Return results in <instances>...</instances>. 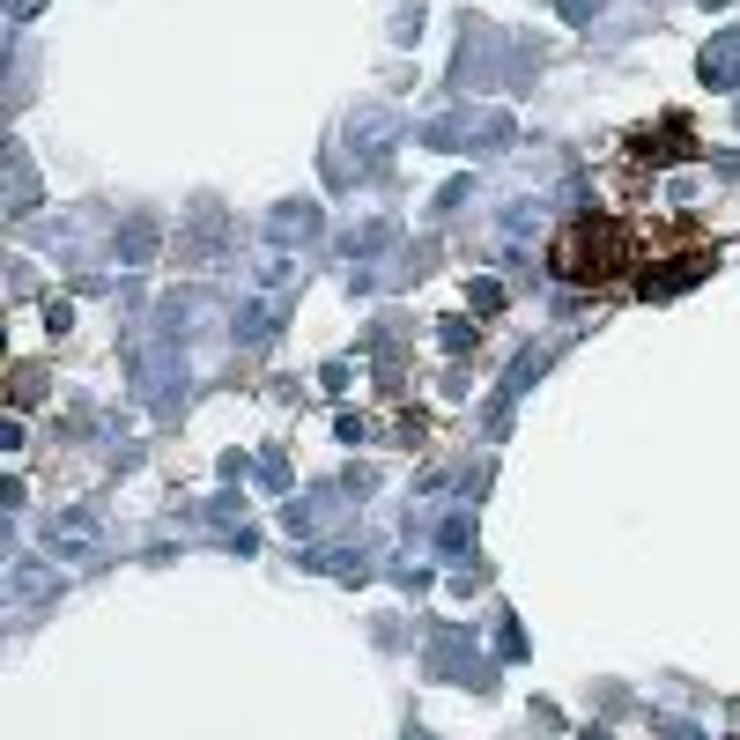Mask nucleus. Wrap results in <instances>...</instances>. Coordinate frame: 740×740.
Returning a JSON list of instances; mask_svg holds the SVG:
<instances>
[{
    "instance_id": "1",
    "label": "nucleus",
    "mask_w": 740,
    "mask_h": 740,
    "mask_svg": "<svg viewBox=\"0 0 740 740\" xmlns=\"http://www.w3.org/2000/svg\"><path fill=\"white\" fill-rule=\"evenodd\" d=\"M556 282H578V289H600V282H622L630 267V230L607 215H578L556 230V252H548Z\"/></svg>"
},
{
    "instance_id": "2",
    "label": "nucleus",
    "mask_w": 740,
    "mask_h": 740,
    "mask_svg": "<svg viewBox=\"0 0 740 740\" xmlns=\"http://www.w3.org/2000/svg\"><path fill=\"white\" fill-rule=\"evenodd\" d=\"M422 141L430 148H467V156H496V148L511 141V112H437V119L422 126Z\"/></svg>"
},
{
    "instance_id": "3",
    "label": "nucleus",
    "mask_w": 740,
    "mask_h": 740,
    "mask_svg": "<svg viewBox=\"0 0 740 740\" xmlns=\"http://www.w3.org/2000/svg\"><path fill=\"white\" fill-rule=\"evenodd\" d=\"M430 674H437V681H459V674H467L474 689H489V666L474 659V644L459 637V630H437V637H430Z\"/></svg>"
},
{
    "instance_id": "4",
    "label": "nucleus",
    "mask_w": 740,
    "mask_h": 740,
    "mask_svg": "<svg viewBox=\"0 0 740 740\" xmlns=\"http://www.w3.org/2000/svg\"><path fill=\"white\" fill-rule=\"evenodd\" d=\"M630 156L637 163H681V156H696V134L681 119H659L652 134H630Z\"/></svg>"
},
{
    "instance_id": "5",
    "label": "nucleus",
    "mask_w": 740,
    "mask_h": 740,
    "mask_svg": "<svg viewBox=\"0 0 740 740\" xmlns=\"http://www.w3.org/2000/svg\"><path fill=\"white\" fill-rule=\"evenodd\" d=\"M267 230H274V237H282V245H311V237H319V230H326V215H319V208H311V200H282V208H274V215H267Z\"/></svg>"
},
{
    "instance_id": "6",
    "label": "nucleus",
    "mask_w": 740,
    "mask_h": 740,
    "mask_svg": "<svg viewBox=\"0 0 740 740\" xmlns=\"http://www.w3.org/2000/svg\"><path fill=\"white\" fill-rule=\"evenodd\" d=\"M696 274H711V245H689L674 267H652L644 274V296H674L681 282H696Z\"/></svg>"
},
{
    "instance_id": "7",
    "label": "nucleus",
    "mask_w": 740,
    "mask_h": 740,
    "mask_svg": "<svg viewBox=\"0 0 740 740\" xmlns=\"http://www.w3.org/2000/svg\"><path fill=\"white\" fill-rule=\"evenodd\" d=\"M696 74H704L711 89H733V82H740V30H733V38H711L704 60H696Z\"/></svg>"
},
{
    "instance_id": "8",
    "label": "nucleus",
    "mask_w": 740,
    "mask_h": 740,
    "mask_svg": "<svg viewBox=\"0 0 740 740\" xmlns=\"http://www.w3.org/2000/svg\"><path fill=\"white\" fill-rule=\"evenodd\" d=\"M437 556H444V563H459V556H474V518H467V511H452V518L437 526Z\"/></svg>"
},
{
    "instance_id": "9",
    "label": "nucleus",
    "mask_w": 740,
    "mask_h": 740,
    "mask_svg": "<svg viewBox=\"0 0 740 740\" xmlns=\"http://www.w3.org/2000/svg\"><path fill=\"white\" fill-rule=\"evenodd\" d=\"M393 237H400L393 222H363V230H348V237H341V252H356V260H370V252H385V245H393Z\"/></svg>"
},
{
    "instance_id": "10",
    "label": "nucleus",
    "mask_w": 740,
    "mask_h": 740,
    "mask_svg": "<svg viewBox=\"0 0 740 740\" xmlns=\"http://www.w3.org/2000/svg\"><path fill=\"white\" fill-rule=\"evenodd\" d=\"M52 548H60V556H82V548H89V518L82 511H67V518H52V533H45Z\"/></svg>"
},
{
    "instance_id": "11",
    "label": "nucleus",
    "mask_w": 740,
    "mask_h": 740,
    "mask_svg": "<svg viewBox=\"0 0 740 740\" xmlns=\"http://www.w3.org/2000/svg\"><path fill=\"white\" fill-rule=\"evenodd\" d=\"M304 563H311V570H341V578H363V556H356V548H341V541L311 548V556H304Z\"/></svg>"
},
{
    "instance_id": "12",
    "label": "nucleus",
    "mask_w": 740,
    "mask_h": 740,
    "mask_svg": "<svg viewBox=\"0 0 740 740\" xmlns=\"http://www.w3.org/2000/svg\"><path fill=\"white\" fill-rule=\"evenodd\" d=\"M8 186H15V193H8V208L23 215L30 200H38V193H30V156H23V148H8Z\"/></svg>"
},
{
    "instance_id": "13",
    "label": "nucleus",
    "mask_w": 740,
    "mask_h": 740,
    "mask_svg": "<svg viewBox=\"0 0 740 740\" xmlns=\"http://www.w3.org/2000/svg\"><path fill=\"white\" fill-rule=\"evenodd\" d=\"M274 334V304H237V341H267Z\"/></svg>"
},
{
    "instance_id": "14",
    "label": "nucleus",
    "mask_w": 740,
    "mask_h": 740,
    "mask_svg": "<svg viewBox=\"0 0 740 740\" xmlns=\"http://www.w3.org/2000/svg\"><path fill=\"white\" fill-rule=\"evenodd\" d=\"M148 245H156V222H126V237H119V260L126 267H141Z\"/></svg>"
},
{
    "instance_id": "15",
    "label": "nucleus",
    "mask_w": 740,
    "mask_h": 740,
    "mask_svg": "<svg viewBox=\"0 0 740 740\" xmlns=\"http://www.w3.org/2000/svg\"><path fill=\"white\" fill-rule=\"evenodd\" d=\"M496 652H504V659H526V630H518L511 615L496 622Z\"/></svg>"
},
{
    "instance_id": "16",
    "label": "nucleus",
    "mask_w": 740,
    "mask_h": 740,
    "mask_svg": "<svg viewBox=\"0 0 740 740\" xmlns=\"http://www.w3.org/2000/svg\"><path fill=\"white\" fill-rule=\"evenodd\" d=\"M467 304H474V311H504V282H474Z\"/></svg>"
},
{
    "instance_id": "17",
    "label": "nucleus",
    "mask_w": 740,
    "mask_h": 740,
    "mask_svg": "<svg viewBox=\"0 0 740 740\" xmlns=\"http://www.w3.org/2000/svg\"><path fill=\"white\" fill-rule=\"evenodd\" d=\"M437 334H444V348H452V356H467V348H474V326L467 319H444Z\"/></svg>"
},
{
    "instance_id": "18",
    "label": "nucleus",
    "mask_w": 740,
    "mask_h": 740,
    "mask_svg": "<svg viewBox=\"0 0 740 740\" xmlns=\"http://www.w3.org/2000/svg\"><path fill=\"white\" fill-rule=\"evenodd\" d=\"M393 38H400V45H415V38H422V8H400V15H393Z\"/></svg>"
},
{
    "instance_id": "19",
    "label": "nucleus",
    "mask_w": 740,
    "mask_h": 740,
    "mask_svg": "<svg viewBox=\"0 0 740 740\" xmlns=\"http://www.w3.org/2000/svg\"><path fill=\"white\" fill-rule=\"evenodd\" d=\"M467 193H474L467 178H452V186H437V215H452V208H459V200H467Z\"/></svg>"
},
{
    "instance_id": "20",
    "label": "nucleus",
    "mask_w": 740,
    "mask_h": 740,
    "mask_svg": "<svg viewBox=\"0 0 740 740\" xmlns=\"http://www.w3.org/2000/svg\"><path fill=\"white\" fill-rule=\"evenodd\" d=\"M556 8H563L570 23H592V0H556Z\"/></svg>"
},
{
    "instance_id": "21",
    "label": "nucleus",
    "mask_w": 740,
    "mask_h": 740,
    "mask_svg": "<svg viewBox=\"0 0 740 740\" xmlns=\"http://www.w3.org/2000/svg\"><path fill=\"white\" fill-rule=\"evenodd\" d=\"M38 8H45V0H8V15H15V23H30Z\"/></svg>"
},
{
    "instance_id": "22",
    "label": "nucleus",
    "mask_w": 740,
    "mask_h": 740,
    "mask_svg": "<svg viewBox=\"0 0 740 740\" xmlns=\"http://www.w3.org/2000/svg\"><path fill=\"white\" fill-rule=\"evenodd\" d=\"M666 740H704V733H689V726H666Z\"/></svg>"
},
{
    "instance_id": "23",
    "label": "nucleus",
    "mask_w": 740,
    "mask_h": 740,
    "mask_svg": "<svg viewBox=\"0 0 740 740\" xmlns=\"http://www.w3.org/2000/svg\"><path fill=\"white\" fill-rule=\"evenodd\" d=\"M578 740H615V733H607V726H585V733H578Z\"/></svg>"
},
{
    "instance_id": "24",
    "label": "nucleus",
    "mask_w": 740,
    "mask_h": 740,
    "mask_svg": "<svg viewBox=\"0 0 740 740\" xmlns=\"http://www.w3.org/2000/svg\"><path fill=\"white\" fill-rule=\"evenodd\" d=\"M400 740H430V733H422V726H408V733H400Z\"/></svg>"
},
{
    "instance_id": "25",
    "label": "nucleus",
    "mask_w": 740,
    "mask_h": 740,
    "mask_svg": "<svg viewBox=\"0 0 740 740\" xmlns=\"http://www.w3.org/2000/svg\"><path fill=\"white\" fill-rule=\"evenodd\" d=\"M704 8H726V0H704Z\"/></svg>"
}]
</instances>
